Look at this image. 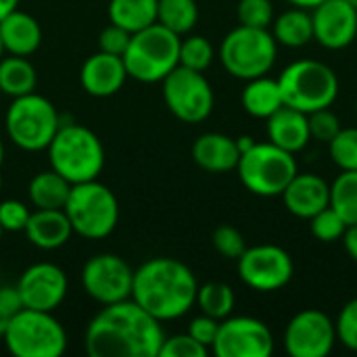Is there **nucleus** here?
<instances>
[{
  "label": "nucleus",
  "mask_w": 357,
  "mask_h": 357,
  "mask_svg": "<svg viewBox=\"0 0 357 357\" xmlns=\"http://www.w3.org/2000/svg\"><path fill=\"white\" fill-rule=\"evenodd\" d=\"M335 328H337V341H341L347 349L357 351V297L341 310Z\"/></svg>",
  "instance_id": "58836bf2"
},
{
  "label": "nucleus",
  "mask_w": 357,
  "mask_h": 357,
  "mask_svg": "<svg viewBox=\"0 0 357 357\" xmlns=\"http://www.w3.org/2000/svg\"><path fill=\"white\" fill-rule=\"evenodd\" d=\"M71 186L73 184H69L61 174H56L50 167L46 172L36 174L29 180L27 197L36 209H63L71 192Z\"/></svg>",
  "instance_id": "a878e982"
},
{
  "label": "nucleus",
  "mask_w": 357,
  "mask_h": 357,
  "mask_svg": "<svg viewBox=\"0 0 357 357\" xmlns=\"http://www.w3.org/2000/svg\"><path fill=\"white\" fill-rule=\"evenodd\" d=\"M211 351L218 357H270L274 351V337L257 318L228 316L220 322Z\"/></svg>",
  "instance_id": "4468645a"
},
{
  "label": "nucleus",
  "mask_w": 357,
  "mask_h": 357,
  "mask_svg": "<svg viewBox=\"0 0 357 357\" xmlns=\"http://www.w3.org/2000/svg\"><path fill=\"white\" fill-rule=\"evenodd\" d=\"M63 209L71 222L73 234L88 241L107 238L119 222L117 197L98 180L73 184Z\"/></svg>",
  "instance_id": "39448f33"
},
{
  "label": "nucleus",
  "mask_w": 357,
  "mask_h": 357,
  "mask_svg": "<svg viewBox=\"0 0 357 357\" xmlns=\"http://www.w3.org/2000/svg\"><path fill=\"white\" fill-rule=\"evenodd\" d=\"M213 247L222 257L238 259L245 253L247 243H245V236L241 234V230L224 224V226L215 228V232H213Z\"/></svg>",
  "instance_id": "4c0bfd02"
},
{
  "label": "nucleus",
  "mask_w": 357,
  "mask_h": 357,
  "mask_svg": "<svg viewBox=\"0 0 357 357\" xmlns=\"http://www.w3.org/2000/svg\"><path fill=\"white\" fill-rule=\"evenodd\" d=\"M163 328L132 297L102 305L90 320L84 345L90 357H159Z\"/></svg>",
  "instance_id": "f257e3e1"
},
{
  "label": "nucleus",
  "mask_w": 357,
  "mask_h": 357,
  "mask_svg": "<svg viewBox=\"0 0 357 357\" xmlns=\"http://www.w3.org/2000/svg\"><path fill=\"white\" fill-rule=\"evenodd\" d=\"M268 140L289 153H299L312 140L307 115L282 105L276 113L268 117Z\"/></svg>",
  "instance_id": "5701e85b"
},
{
  "label": "nucleus",
  "mask_w": 357,
  "mask_h": 357,
  "mask_svg": "<svg viewBox=\"0 0 357 357\" xmlns=\"http://www.w3.org/2000/svg\"><path fill=\"white\" fill-rule=\"evenodd\" d=\"M199 282L192 270L172 257H153L134 270L132 299L159 322L178 320L197 301Z\"/></svg>",
  "instance_id": "f03ea898"
},
{
  "label": "nucleus",
  "mask_w": 357,
  "mask_h": 357,
  "mask_svg": "<svg viewBox=\"0 0 357 357\" xmlns=\"http://www.w3.org/2000/svg\"><path fill=\"white\" fill-rule=\"evenodd\" d=\"M19 310H23V301L17 287H6V284L0 287V312L13 318Z\"/></svg>",
  "instance_id": "37998d69"
},
{
  "label": "nucleus",
  "mask_w": 357,
  "mask_h": 357,
  "mask_svg": "<svg viewBox=\"0 0 357 357\" xmlns=\"http://www.w3.org/2000/svg\"><path fill=\"white\" fill-rule=\"evenodd\" d=\"M236 172L249 192L257 197H280L299 169L293 153L272 142H255L241 153Z\"/></svg>",
  "instance_id": "1a4fd4ad"
},
{
  "label": "nucleus",
  "mask_w": 357,
  "mask_h": 357,
  "mask_svg": "<svg viewBox=\"0 0 357 357\" xmlns=\"http://www.w3.org/2000/svg\"><path fill=\"white\" fill-rule=\"evenodd\" d=\"M347 2H349L351 6H356V8H357V0H347Z\"/></svg>",
  "instance_id": "3c124183"
},
{
  "label": "nucleus",
  "mask_w": 357,
  "mask_h": 357,
  "mask_svg": "<svg viewBox=\"0 0 357 357\" xmlns=\"http://www.w3.org/2000/svg\"><path fill=\"white\" fill-rule=\"evenodd\" d=\"M213 46L205 36H188L180 38V65L195 69V71H205L213 63Z\"/></svg>",
  "instance_id": "2f4dec72"
},
{
  "label": "nucleus",
  "mask_w": 357,
  "mask_h": 357,
  "mask_svg": "<svg viewBox=\"0 0 357 357\" xmlns=\"http://www.w3.org/2000/svg\"><path fill=\"white\" fill-rule=\"evenodd\" d=\"M282 100L301 113H314L326 109L337 100L339 77L322 61L301 59L291 63L278 77Z\"/></svg>",
  "instance_id": "0eeeda50"
},
{
  "label": "nucleus",
  "mask_w": 357,
  "mask_h": 357,
  "mask_svg": "<svg viewBox=\"0 0 357 357\" xmlns=\"http://www.w3.org/2000/svg\"><path fill=\"white\" fill-rule=\"evenodd\" d=\"M343 245L349 253V257L357 261V224L354 226H347L345 234H343Z\"/></svg>",
  "instance_id": "c03bdc74"
},
{
  "label": "nucleus",
  "mask_w": 357,
  "mask_h": 357,
  "mask_svg": "<svg viewBox=\"0 0 357 357\" xmlns=\"http://www.w3.org/2000/svg\"><path fill=\"white\" fill-rule=\"evenodd\" d=\"M331 207L347 226L357 224V172H341L331 184Z\"/></svg>",
  "instance_id": "7c9ffc66"
},
{
  "label": "nucleus",
  "mask_w": 357,
  "mask_h": 357,
  "mask_svg": "<svg viewBox=\"0 0 357 357\" xmlns=\"http://www.w3.org/2000/svg\"><path fill=\"white\" fill-rule=\"evenodd\" d=\"M337 343L335 322L320 310H303L284 331V349L293 357H326Z\"/></svg>",
  "instance_id": "2eb2a0df"
},
{
  "label": "nucleus",
  "mask_w": 357,
  "mask_h": 357,
  "mask_svg": "<svg viewBox=\"0 0 357 357\" xmlns=\"http://www.w3.org/2000/svg\"><path fill=\"white\" fill-rule=\"evenodd\" d=\"M236 261L241 280L259 293H272L287 287L295 272L291 255L276 245L247 247Z\"/></svg>",
  "instance_id": "ddd939ff"
},
{
  "label": "nucleus",
  "mask_w": 357,
  "mask_h": 357,
  "mask_svg": "<svg viewBox=\"0 0 357 357\" xmlns=\"http://www.w3.org/2000/svg\"><path fill=\"white\" fill-rule=\"evenodd\" d=\"M241 100H243L245 111L259 119H268L272 113H276L284 105L278 79H272L268 75L247 79Z\"/></svg>",
  "instance_id": "b1692460"
},
{
  "label": "nucleus",
  "mask_w": 357,
  "mask_h": 357,
  "mask_svg": "<svg viewBox=\"0 0 357 357\" xmlns=\"http://www.w3.org/2000/svg\"><path fill=\"white\" fill-rule=\"evenodd\" d=\"M276 52L278 42L268 29L238 25L222 40L220 61L232 77L247 82L268 75L276 63Z\"/></svg>",
  "instance_id": "9d476101"
},
{
  "label": "nucleus",
  "mask_w": 357,
  "mask_h": 357,
  "mask_svg": "<svg viewBox=\"0 0 357 357\" xmlns=\"http://www.w3.org/2000/svg\"><path fill=\"white\" fill-rule=\"evenodd\" d=\"M8 320H10V318L4 316V314L0 312V337L4 335V331H6V326H8Z\"/></svg>",
  "instance_id": "de8ad7c7"
},
{
  "label": "nucleus",
  "mask_w": 357,
  "mask_h": 357,
  "mask_svg": "<svg viewBox=\"0 0 357 357\" xmlns=\"http://www.w3.org/2000/svg\"><path fill=\"white\" fill-rule=\"evenodd\" d=\"M128 69L123 63V56L109 54V52H94L90 54L82 69H79V84L82 88L96 98H109L117 94L126 79H128Z\"/></svg>",
  "instance_id": "a211bd4d"
},
{
  "label": "nucleus",
  "mask_w": 357,
  "mask_h": 357,
  "mask_svg": "<svg viewBox=\"0 0 357 357\" xmlns=\"http://www.w3.org/2000/svg\"><path fill=\"white\" fill-rule=\"evenodd\" d=\"M356 111H357V100H356Z\"/></svg>",
  "instance_id": "6e6d98bb"
},
{
  "label": "nucleus",
  "mask_w": 357,
  "mask_h": 357,
  "mask_svg": "<svg viewBox=\"0 0 357 357\" xmlns=\"http://www.w3.org/2000/svg\"><path fill=\"white\" fill-rule=\"evenodd\" d=\"M0 98H2V90H0Z\"/></svg>",
  "instance_id": "5fc2aeb1"
},
{
  "label": "nucleus",
  "mask_w": 357,
  "mask_h": 357,
  "mask_svg": "<svg viewBox=\"0 0 357 357\" xmlns=\"http://www.w3.org/2000/svg\"><path fill=\"white\" fill-rule=\"evenodd\" d=\"M128 75L142 82L155 84L180 65V36L153 23L130 38V46L123 52Z\"/></svg>",
  "instance_id": "20e7f679"
},
{
  "label": "nucleus",
  "mask_w": 357,
  "mask_h": 357,
  "mask_svg": "<svg viewBox=\"0 0 357 357\" xmlns=\"http://www.w3.org/2000/svg\"><path fill=\"white\" fill-rule=\"evenodd\" d=\"M61 128L56 107L42 94L29 92L13 98L4 115V130L8 140L27 153L46 151Z\"/></svg>",
  "instance_id": "423d86ee"
},
{
  "label": "nucleus",
  "mask_w": 357,
  "mask_h": 357,
  "mask_svg": "<svg viewBox=\"0 0 357 357\" xmlns=\"http://www.w3.org/2000/svg\"><path fill=\"white\" fill-rule=\"evenodd\" d=\"M197 21L199 6L195 0H159L157 4V23L178 36L192 31Z\"/></svg>",
  "instance_id": "c85d7f7f"
},
{
  "label": "nucleus",
  "mask_w": 357,
  "mask_h": 357,
  "mask_svg": "<svg viewBox=\"0 0 357 357\" xmlns=\"http://www.w3.org/2000/svg\"><path fill=\"white\" fill-rule=\"evenodd\" d=\"M134 270L115 253H98L82 268V287L90 299L100 305L132 297Z\"/></svg>",
  "instance_id": "f8f14e48"
},
{
  "label": "nucleus",
  "mask_w": 357,
  "mask_h": 357,
  "mask_svg": "<svg viewBox=\"0 0 357 357\" xmlns=\"http://www.w3.org/2000/svg\"><path fill=\"white\" fill-rule=\"evenodd\" d=\"M236 17L241 25L268 29L274 21L272 0H241L236 6Z\"/></svg>",
  "instance_id": "f704fd0d"
},
{
  "label": "nucleus",
  "mask_w": 357,
  "mask_h": 357,
  "mask_svg": "<svg viewBox=\"0 0 357 357\" xmlns=\"http://www.w3.org/2000/svg\"><path fill=\"white\" fill-rule=\"evenodd\" d=\"M159 0H109V23L136 33L157 23Z\"/></svg>",
  "instance_id": "cd10ccee"
},
{
  "label": "nucleus",
  "mask_w": 357,
  "mask_h": 357,
  "mask_svg": "<svg viewBox=\"0 0 357 357\" xmlns=\"http://www.w3.org/2000/svg\"><path fill=\"white\" fill-rule=\"evenodd\" d=\"M207 354L209 349L201 345L197 339H192L188 333L165 337L159 349V357H205Z\"/></svg>",
  "instance_id": "e433bc0d"
},
{
  "label": "nucleus",
  "mask_w": 357,
  "mask_h": 357,
  "mask_svg": "<svg viewBox=\"0 0 357 357\" xmlns=\"http://www.w3.org/2000/svg\"><path fill=\"white\" fill-rule=\"evenodd\" d=\"M50 167L69 184L96 180L105 167V146L100 138L86 126H61L48 144Z\"/></svg>",
  "instance_id": "7ed1b4c3"
},
{
  "label": "nucleus",
  "mask_w": 357,
  "mask_h": 357,
  "mask_svg": "<svg viewBox=\"0 0 357 357\" xmlns=\"http://www.w3.org/2000/svg\"><path fill=\"white\" fill-rule=\"evenodd\" d=\"M310 228L312 234L322 241V243H337L343 238L347 224L343 222V218L328 205L322 211H318L314 218H310Z\"/></svg>",
  "instance_id": "72a5a7b5"
},
{
  "label": "nucleus",
  "mask_w": 357,
  "mask_h": 357,
  "mask_svg": "<svg viewBox=\"0 0 357 357\" xmlns=\"http://www.w3.org/2000/svg\"><path fill=\"white\" fill-rule=\"evenodd\" d=\"M130 38H132V33H130L128 29L109 23V25L98 33V50L109 52V54L123 56V52H126L128 46H130Z\"/></svg>",
  "instance_id": "a19ab883"
},
{
  "label": "nucleus",
  "mask_w": 357,
  "mask_h": 357,
  "mask_svg": "<svg viewBox=\"0 0 357 357\" xmlns=\"http://www.w3.org/2000/svg\"><path fill=\"white\" fill-rule=\"evenodd\" d=\"M15 357H59L67 349V333L52 312L19 310L2 335Z\"/></svg>",
  "instance_id": "6e6552de"
},
{
  "label": "nucleus",
  "mask_w": 357,
  "mask_h": 357,
  "mask_svg": "<svg viewBox=\"0 0 357 357\" xmlns=\"http://www.w3.org/2000/svg\"><path fill=\"white\" fill-rule=\"evenodd\" d=\"M2 163H4V142L0 138V167H2Z\"/></svg>",
  "instance_id": "09e8293b"
},
{
  "label": "nucleus",
  "mask_w": 357,
  "mask_h": 357,
  "mask_svg": "<svg viewBox=\"0 0 357 357\" xmlns=\"http://www.w3.org/2000/svg\"><path fill=\"white\" fill-rule=\"evenodd\" d=\"M163 100L174 117L184 123H201L213 111V88L203 75L178 65L163 77Z\"/></svg>",
  "instance_id": "9b49d317"
},
{
  "label": "nucleus",
  "mask_w": 357,
  "mask_h": 357,
  "mask_svg": "<svg viewBox=\"0 0 357 357\" xmlns=\"http://www.w3.org/2000/svg\"><path fill=\"white\" fill-rule=\"evenodd\" d=\"M222 320H215L207 314H201L197 318H192V322L188 324V335L192 339H197L201 345H205L207 349H211L215 337H218V328H220Z\"/></svg>",
  "instance_id": "79ce46f5"
},
{
  "label": "nucleus",
  "mask_w": 357,
  "mask_h": 357,
  "mask_svg": "<svg viewBox=\"0 0 357 357\" xmlns=\"http://www.w3.org/2000/svg\"><path fill=\"white\" fill-rule=\"evenodd\" d=\"M280 197L289 213L301 220H310L331 205V184L316 174L297 172Z\"/></svg>",
  "instance_id": "6ab92c4d"
},
{
  "label": "nucleus",
  "mask_w": 357,
  "mask_h": 357,
  "mask_svg": "<svg viewBox=\"0 0 357 357\" xmlns=\"http://www.w3.org/2000/svg\"><path fill=\"white\" fill-rule=\"evenodd\" d=\"M272 36L278 44L287 48H301L314 40V23L312 13L307 8L295 6L284 10L272 21Z\"/></svg>",
  "instance_id": "393cba45"
},
{
  "label": "nucleus",
  "mask_w": 357,
  "mask_h": 357,
  "mask_svg": "<svg viewBox=\"0 0 357 357\" xmlns=\"http://www.w3.org/2000/svg\"><path fill=\"white\" fill-rule=\"evenodd\" d=\"M314 40L328 48H347L357 36V8L347 0H324L312 8Z\"/></svg>",
  "instance_id": "f3484780"
},
{
  "label": "nucleus",
  "mask_w": 357,
  "mask_h": 357,
  "mask_svg": "<svg viewBox=\"0 0 357 357\" xmlns=\"http://www.w3.org/2000/svg\"><path fill=\"white\" fill-rule=\"evenodd\" d=\"M241 151L236 138H230L220 132L201 134L192 144V161L209 174H226L236 169Z\"/></svg>",
  "instance_id": "412c9836"
},
{
  "label": "nucleus",
  "mask_w": 357,
  "mask_h": 357,
  "mask_svg": "<svg viewBox=\"0 0 357 357\" xmlns=\"http://www.w3.org/2000/svg\"><path fill=\"white\" fill-rule=\"evenodd\" d=\"M38 73L27 56L8 54L0 59V90L2 94L17 98L36 92Z\"/></svg>",
  "instance_id": "bb28decb"
},
{
  "label": "nucleus",
  "mask_w": 357,
  "mask_h": 357,
  "mask_svg": "<svg viewBox=\"0 0 357 357\" xmlns=\"http://www.w3.org/2000/svg\"><path fill=\"white\" fill-rule=\"evenodd\" d=\"M234 303H236L234 291L224 282H207V284L199 287L197 301H195V305H199L201 314H207L215 320L228 318L234 310Z\"/></svg>",
  "instance_id": "c756f323"
},
{
  "label": "nucleus",
  "mask_w": 357,
  "mask_h": 357,
  "mask_svg": "<svg viewBox=\"0 0 357 357\" xmlns=\"http://www.w3.org/2000/svg\"><path fill=\"white\" fill-rule=\"evenodd\" d=\"M29 215V207L17 199H6L0 203V226L4 232H23Z\"/></svg>",
  "instance_id": "ea45409f"
},
{
  "label": "nucleus",
  "mask_w": 357,
  "mask_h": 357,
  "mask_svg": "<svg viewBox=\"0 0 357 357\" xmlns=\"http://www.w3.org/2000/svg\"><path fill=\"white\" fill-rule=\"evenodd\" d=\"M328 151L341 172H357V128H341L328 142Z\"/></svg>",
  "instance_id": "473e14b6"
},
{
  "label": "nucleus",
  "mask_w": 357,
  "mask_h": 357,
  "mask_svg": "<svg viewBox=\"0 0 357 357\" xmlns=\"http://www.w3.org/2000/svg\"><path fill=\"white\" fill-rule=\"evenodd\" d=\"M23 232L33 247L54 251L69 243L73 228L65 209H33Z\"/></svg>",
  "instance_id": "aec40b11"
},
{
  "label": "nucleus",
  "mask_w": 357,
  "mask_h": 357,
  "mask_svg": "<svg viewBox=\"0 0 357 357\" xmlns=\"http://www.w3.org/2000/svg\"><path fill=\"white\" fill-rule=\"evenodd\" d=\"M0 188H2V176H0Z\"/></svg>",
  "instance_id": "864d4df0"
},
{
  "label": "nucleus",
  "mask_w": 357,
  "mask_h": 357,
  "mask_svg": "<svg viewBox=\"0 0 357 357\" xmlns=\"http://www.w3.org/2000/svg\"><path fill=\"white\" fill-rule=\"evenodd\" d=\"M67 287V274L50 261L29 266L17 282L23 307L38 312H54L65 301Z\"/></svg>",
  "instance_id": "dca6fc26"
},
{
  "label": "nucleus",
  "mask_w": 357,
  "mask_h": 357,
  "mask_svg": "<svg viewBox=\"0 0 357 357\" xmlns=\"http://www.w3.org/2000/svg\"><path fill=\"white\" fill-rule=\"evenodd\" d=\"M4 56V46H2V40H0V59Z\"/></svg>",
  "instance_id": "8fccbe9b"
},
{
  "label": "nucleus",
  "mask_w": 357,
  "mask_h": 357,
  "mask_svg": "<svg viewBox=\"0 0 357 357\" xmlns=\"http://www.w3.org/2000/svg\"><path fill=\"white\" fill-rule=\"evenodd\" d=\"M2 234H4V228L0 226V241H2Z\"/></svg>",
  "instance_id": "603ef678"
},
{
  "label": "nucleus",
  "mask_w": 357,
  "mask_h": 357,
  "mask_svg": "<svg viewBox=\"0 0 357 357\" xmlns=\"http://www.w3.org/2000/svg\"><path fill=\"white\" fill-rule=\"evenodd\" d=\"M287 2H291L293 6H301V8H314L324 0H287Z\"/></svg>",
  "instance_id": "49530a36"
},
{
  "label": "nucleus",
  "mask_w": 357,
  "mask_h": 357,
  "mask_svg": "<svg viewBox=\"0 0 357 357\" xmlns=\"http://www.w3.org/2000/svg\"><path fill=\"white\" fill-rule=\"evenodd\" d=\"M307 123H310V136L318 142H331L339 130H341V121L339 117L331 111V107L326 109H318L314 113H307Z\"/></svg>",
  "instance_id": "c9c22d12"
},
{
  "label": "nucleus",
  "mask_w": 357,
  "mask_h": 357,
  "mask_svg": "<svg viewBox=\"0 0 357 357\" xmlns=\"http://www.w3.org/2000/svg\"><path fill=\"white\" fill-rule=\"evenodd\" d=\"M19 6V0H0V19H4L8 13H13Z\"/></svg>",
  "instance_id": "a18cd8bd"
},
{
  "label": "nucleus",
  "mask_w": 357,
  "mask_h": 357,
  "mask_svg": "<svg viewBox=\"0 0 357 357\" xmlns=\"http://www.w3.org/2000/svg\"><path fill=\"white\" fill-rule=\"evenodd\" d=\"M0 40L4 52L17 56H29L42 44V27L36 17L15 8L4 19H0Z\"/></svg>",
  "instance_id": "4be33fe9"
}]
</instances>
